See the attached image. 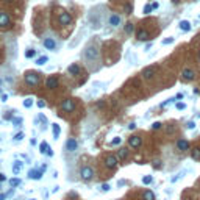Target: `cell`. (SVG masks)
I'll use <instances>...</instances> for the list:
<instances>
[{
	"label": "cell",
	"instance_id": "obj_1",
	"mask_svg": "<svg viewBox=\"0 0 200 200\" xmlns=\"http://www.w3.org/2000/svg\"><path fill=\"white\" fill-rule=\"evenodd\" d=\"M83 59H85L86 66L91 69V71H97L99 66H100V63H99V59H100V50H99V47L94 45V44L86 45L85 50H83Z\"/></svg>",
	"mask_w": 200,
	"mask_h": 200
},
{
	"label": "cell",
	"instance_id": "obj_2",
	"mask_svg": "<svg viewBox=\"0 0 200 200\" xmlns=\"http://www.w3.org/2000/svg\"><path fill=\"white\" fill-rule=\"evenodd\" d=\"M80 177H81V180L83 181H91L92 178L95 177V172L91 166H83L80 170Z\"/></svg>",
	"mask_w": 200,
	"mask_h": 200
},
{
	"label": "cell",
	"instance_id": "obj_3",
	"mask_svg": "<svg viewBox=\"0 0 200 200\" xmlns=\"http://www.w3.org/2000/svg\"><path fill=\"white\" fill-rule=\"evenodd\" d=\"M24 78H25V83L27 85H30V86H36L39 83V74L38 72H33V71H28L25 75H24Z\"/></svg>",
	"mask_w": 200,
	"mask_h": 200
},
{
	"label": "cell",
	"instance_id": "obj_4",
	"mask_svg": "<svg viewBox=\"0 0 200 200\" xmlns=\"http://www.w3.org/2000/svg\"><path fill=\"white\" fill-rule=\"evenodd\" d=\"M103 163H105V167H106V169H114V167L117 166V163H119V160H117V156H116V155L109 153V155L105 156Z\"/></svg>",
	"mask_w": 200,
	"mask_h": 200
},
{
	"label": "cell",
	"instance_id": "obj_5",
	"mask_svg": "<svg viewBox=\"0 0 200 200\" xmlns=\"http://www.w3.org/2000/svg\"><path fill=\"white\" fill-rule=\"evenodd\" d=\"M181 78L184 81H192L196 78V71H194V69H191V67H184L181 71Z\"/></svg>",
	"mask_w": 200,
	"mask_h": 200
},
{
	"label": "cell",
	"instance_id": "obj_6",
	"mask_svg": "<svg viewBox=\"0 0 200 200\" xmlns=\"http://www.w3.org/2000/svg\"><path fill=\"white\" fill-rule=\"evenodd\" d=\"M10 27H11V19L8 13L0 11V28H10Z\"/></svg>",
	"mask_w": 200,
	"mask_h": 200
},
{
	"label": "cell",
	"instance_id": "obj_7",
	"mask_svg": "<svg viewBox=\"0 0 200 200\" xmlns=\"http://www.w3.org/2000/svg\"><path fill=\"white\" fill-rule=\"evenodd\" d=\"M78 149V142L75 138H69V139L66 141V150L69 152V153H75Z\"/></svg>",
	"mask_w": 200,
	"mask_h": 200
},
{
	"label": "cell",
	"instance_id": "obj_8",
	"mask_svg": "<svg viewBox=\"0 0 200 200\" xmlns=\"http://www.w3.org/2000/svg\"><path fill=\"white\" fill-rule=\"evenodd\" d=\"M128 144H130V147H133V149H139L142 146V138L138 136V135H133V136L128 138Z\"/></svg>",
	"mask_w": 200,
	"mask_h": 200
},
{
	"label": "cell",
	"instance_id": "obj_9",
	"mask_svg": "<svg viewBox=\"0 0 200 200\" xmlns=\"http://www.w3.org/2000/svg\"><path fill=\"white\" fill-rule=\"evenodd\" d=\"M155 74H156V66H149L142 71V77L144 80H152L155 77Z\"/></svg>",
	"mask_w": 200,
	"mask_h": 200
},
{
	"label": "cell",
	"instance_id": "obj_10",
	"mask_svg": "<svg viewBox=\"0 0 200 200\" xmlns=\"http://www.w3.org/2000/svg\"><path fill=\"white\" fill-rule=\"evenodd\" d=\"M61 108H63V111H66V113H72L75 109V102L72 99H66V100H63V103H61Z\"/></svg>",
	"mask_w": 200,
	"mask_h": 200
},
{
	"label": "cell",
	"instance_id": "obj_11",
	"mask_svg": "<svg viewBox=\"0 0 200 200\" xmlns=\"http://www.w3.org/2000/svg\"><path fill=\"white\" fill-rule=\"evenodd\" d=\"M71 22H72V16L69 14L67 11H61L59 13V24L66 27V25H69Z\"/></svg>",
	"mask_w": 200,
	"mask_h": 200
},
{
	"label": "cell",
	"instance_id": "obj_12",
	"mask_svg": "<svg viewBox=\"0 0 200 200\" xmlns=\"http://www.w3.org/2000/svg\"><path fill=\"white\" fill-rule=\"evenodd\" d=\"M108 25H111L113 28H116V27H119L120 25V16L119 14H109V17H108Z\"/></svg>",
	"mask_w": 200,
	"mask_h": 200
},
{
	"label": "cell",
	"instance_id": "obj_13",
	"mask_svg": "<svg viewBox=\"0 0 200 200\" xmlns=\"http://www.w3.org/2000/svg\"><path fill=\"white\" fill-rule=\"evenodd\" d=\"M175 146H177V149L180 150V152H186V150H189L191 144H189V141H188V139H178Z\"/></svg>",
	"mask_w": 200,
	"mask_h": 200
},
{
	"label": "cell",
	"instance_id": "obj_14",
	"mask_svg": "<svg viewBox=\"0 0 200 200\" xmlns=\"http://www.w3.org/2000/svg\"><path fill=\"white\" fill-rule=\"evenodd\" d=\"M42 44H44V47L47 50H55L57 49V41H55L53 38H45L42 41Z\"/></svg>",
	"mask_w": 200,
	"mask_h": 200
},
{
	"label": "cell",
	"instance_id": "obj_15",
	"mask_svg": "<svg viewBox=\"0 0 200 200\" xmlns=\"http://www.w3.org/2000/svg\"><path fill=\"white\" fill-rule=\"evenodd\" d=\"M117 160H120V161H125L130 158V150L128 149H120V150H117Z\"/></svg>",
	"mask_w": 200,
	"mask_h": 200
},
{
	"label": "cell",
	"instance_id": "obj_16",
	"mask_svg": "<svg viewBox=\"0 0 200 200\" xmlns=\"http://www.w3.org/2000/svg\"><path fill=\"white\" fill-rule=\"evenodd\" d=\"M42 174L44 172L42 170H36V169H31L30 172H28V178H31V180H41L42 178Z\"/></svg>",
	"mask_w": 200,
	"mask_h": 200
},
{
	"label": "cell",
	"instance_id": "obj_17",
	"mask_svg": "<svg viewBox=\"0 0 200 200\" xmlns=\"http://www.w3.org/2000/svg\"><path fill=\"white\" fill-rule=\"evenodd\" d=\"M136 38L139 39V41H147V39H150V34H149L147 30L141 28V30H138V31H136Z\"/></svg>",
	"mask_w": 200,
	"mask_h": 200
},
{
	"label": "cell",
	"instance_id": "obj_18",
	"mask_svg": "<svg viewBox=\"0 0 200 200\" xmlns=\"http://www.w3.org/2000/svg\"><path fill=\"white\" fill-rule=\"evenodd\" d=\"M45 86L49 88V89H55V88H58V77H49L45 81Z\"/></svg>",
	"mask_w": 200,
	"mask_h": 200
},
{
	"label": "cell",
	"instance_id": "obj_19",
	"mask_svg": "<svg viewBox=\"0 0 200 200\" xmlns=\"http://www.w3.org/2000/svg\"><path fill=\"white\" fill-rule=\"evenodd\" d=\"M80 71H81V69H80V66L77 63H74V64H71V66L67 67V72L71 74V75H78Z\"/></svg>",
	"mask_w": 200,
	"mask_h": 200
},
{
	"label": "cell",
	"instance_id": "obj_20",
	"mask_svg": "<svg viewBox=\"0 0 200 200\" xmlns=\"http://www.w3.org/2000/svg\"><path fill=\"white\" fill-rule=\"evenodd\" d=\"M178 27H180L181 31H191V28H192V25H191L189 20H181V22L178 24Z\"/></svg>",
	"mask_w": 200,
	"mask_h": 200
},
{
	"label": "cell",
	"instance_id": "obj_21",
	"mask_svg": "<svg viewBox=\"0 0 200 200\" xmlns=\"http://www.w3.org/2000/svg\"><path fill=\"white\" fill-rule=\"evenodd\" d=\"M52 133H53V138L55 139H58L59 135H61V127L58 123H52Z\"/></svg>",
	"mask_w": 200,
	"mask_h": 200
},
{
	"label": "cell",
	"instance_id": "obj_22",
	"mask_svg": "<svg viewBox=\"0 0 200 200\" xmlns=\"http://www.w3.org/2000/svg\"><path fill=\"white\" fill-rule=\"evenodd\" d=\"M191 158L196 161H200V147H194L191 149Z\"/></svg>",
	"mask_w": 200,
	"mask_h": 200
},
{
	"label": "cell",
	"instance_id": "obj_23",
	"mask_svg": "<svg viewBox=\"0 0 200 200\" xmlns=\"http://www.w3.org/2000/svg\"><path fill=\"white\" fill-rule=\"evenodd\" d=\"M22 166H24V163H20V161H14V164H13V174L17 175L20 170H22Z\"/></svg>",
	"mask_w": 200,
	"mask_h": 200
},
{
	"label": "cell",
	"instance_id": "obj_24",
	"mask_svg": "<svg viewBox=\"0 0 200 200\" xmlns=\"http://www.w3.org/2000/svg\"><path fill=\"white\" fill-rule=\"evenodd\" d=\"M184 174H186V170H181V172H178L177 175H174V177L170 178V183H177L178 180H181V178L184 177Z\"/></svg>",
	"mask_w": 200,
	"mask_h": 200
},
{
	"label": "cell",
	"instance_id": "obj_25",
	"mask_svg": "<svg viewBox=\"0 0 200 200\" xmlns=\"http://www.w3.org/2000/svg\"><path fill=\"white\" fill-rule=\"evenodd\" d=\"M142 199H144V200H155V194H153L152 191H144Z\"/></svg>",
	"mask_w": 200,
	"mask_h": 200
},
{
	"label": "cell",
	"instance_id": "obj_26",
	"mask_svg": "<svg viewBox=\"0 0 200 200\" xmlns=\"http://www.w3.org/2000/svg\"><path fill=\"white\" fill-rule=\"evenodd\" d=\"M133 31H135V25H133L132 22H127V24H125V33H127V34H132Z\"/></svg>",
	"mask_w": 200,
	"mask_h": 200
},
{
	"label": "cell",
	"instance_id": "obj_27",
	"mask_svg": "<svg viewBox=\"0 0 200 200\" xmlns=\"http://www.w3.org/2000/svg\"><path fill=\"white\" fill-rule=\"evenodd\" d=\"M174 42H175V38H174V36H169V38H166V39L161 41L163 45H170V44H174Z\"/></svg>",
	"mask_w": 200,
	"mask_h": 200
},
{
	"label": "cell",
	"instance_id": "obj_28",
	"mask_svg": "<svg viewBox=\"0 0 200 200\" xmlns=\"http://www.w3.org/2000/svg\"><path fill=\"white\" fill-rule=\"evenodd\" d=\"M50 147H49V144H47L45 141L44 142H41V146H39V152L41 153H47V150H49Z\"/></svg>",
	"mask_w": 200,
	"mask_h": 200
},
{
	"label": "cell",
	"instance_id": "obj_29",
	"mask_svg": "<svg viewBox=\"0 0 200 200\" xmlns=\"http://www.w3.org/2000/svg\"><path fill=\"white\" fill-rule=\"evenodd\" d=\"M33 57H36V50L34 49H28V50H25V58H33Z\"/></svg>",
	"mask_w": 200,
	"mask_h": 200
},
{
	"label": "cell",
	"instance_id": "obj_30",
	"mask_svg": "<svg viewBox=\"0 0 200 200\" xmlns=\"http://www.w3.org/2000/svg\"><path fill=\"white\" fill-rule=\"evenodd\" d=\"M47 61H49V58H47V57H39V58L36 59V64H38V66H44Z\"/></svg>",
	"mask_w": 200,
	"mask_h": 200
},
{
	"label": "cell",
	"instance_id": "obj_31",
	"mask_svg": "<svg viewBox=\"0 0 200 200\" xmlns=\"http://www.w3.org/2000/svg\"><path fill=\"white\" fill-rule=\"evenodd\" d=\"M20 183H22V181H20V178H11V180H10L11 188H16V186H19Z\"/></svg>",
	"mask_w": 200,
	"mask_h": 200
},
{
	"label": "cell",
	"instance_id": "obj_32",
	"mask_svg": "<svg viewBox=\"0 0 200 200\" xmlns=\"http://www.w3.org/2000/svg\"><path fill=\"white\" fill-rule=\"evenodd\" d=\"M120 142H122V138L120 136H116L113 141H109V146H119Z\"/></svg>",
	"mask_w": 200,
	"mask_h": 200
},
{
	"label": "cell",
	"instance_id": "obj_33",
	"mask_svg": "<svg viewBox=\"0 0 200 200\" xmlns=\"http://www.w3.org/2000/svg\"><path fill=\"white\" fill-rule=\"evenodd\" d=\"M24 106H25V108H31V106H33V99H31V97H27V99L24 100Z\"/></svg>",
	"mask_w": 200,
	"mask_h": 200
},
{
	"label": "cell",
	"instance_id": "obj_34",
	"mask_svg": "<svg viewBox=\"0 0 200 200\" xmlns=\"http://www.w3.org/2000/svg\"><path fill=\"white\" fill-rule=\"evenodd\" d=\"M152 181H153V177H152V175H146V177H142V183H144V184H150Z\"/></svg>",
	"mask_w": 200,
	"mask_h": 200
},
{
	"label": "cell",
	"instance_id": "obj_35",
	"mask_svg": "<svg viewBox=\"0 0 200 200\" xmlns=\"http://www.w3.org/2000/svg\"><path fill=\"white\" fill-rule=\"evenodd\" d=\"M123 10H125L127 14H132L133 13V5L132 3H125V6H123Z\"/></svg>",
	"mask_w": 200,
	"mask_h": 200
},
{
	"label": "cell",
	"instance_id": "obj_36",
	"mask_svg": "<svg viewBox=\"0 0 200 200\" xmlns=\"http://www.w3.org/2000/svg\"><path fill=\"white\" fill-rule=\"evenodd\" d=\"M13 123H14V127H20V123H22V117H13Z\"/></svg>",
	"mask_w": 200,
	"mask_h": 200
},
{
	"label": "cell",
	"instance_id": "obj_37",
	"mask_svg": "<svg viewBox=\"0 0 200 200\" xmlns=\"http://www.w3.org/2000/svg\"><path fill=\"white\" fill-rule=\"evenodd\" d=\"M152 10H153V8H152V5H150V3H147L146 6H144L142 13H144V14H150V13H152Z\"/></svg>",
	"mask_w": 200,
	"mask_h": 200
},
{
	"label": "cell",
	"instance_id": "obj_38",
	"mask_svg": "<svg viewBox=\"0 0 200 200\" xmlns=\"http://www.w3.org/2000/svg\"><path fill=\"white\" fill-rule=\"evenodd\" d=\"M24 133L22 132H20V133H17V135H14V138H13V139H14V142H19V141H22L24 139Z\"/></svg>",
	"mask_w": 200,
	"mask_h": 200
},
{
	"label": "cell",
	"instance_id": "obj_39",
	"mask_svg": "<svg viewBox=\"0 0 200 200\" xmlns=\"http://www.w3.org/2000/svg\"><path fill=\"white\" fill-rule=\"evenodd\" d=\"M109 189H111V186H109L108 183H103V184L100 186V191H102V192H108Z\"/></svg>",
	"mask_w": 200,
	"mask_h": 200
},
{
	"label": "cell",
	"instance_id": "obj_40",
	"mask_svg": "<svg viewBox=\"0 0 200 200\" xmlns=\"http://www.w3.org/2000/svg\"><path fill=\"white\" fill-rule=\"evenodd\" d=\"M174 132H175V125H167V127H166V133H167V135H172Z\"/></svg>",
	"mask_w": 200,
	"mask_h": 200
},
{
	"label": "cell",
	"instance_id": "obj_41",
	"mask_svg": "<svg viewBox=\"0 0 200 200\" xmlns=\"http://www.w3.org/2000/svg\"><path fill=\"white\" fill-rule=\"evenodd\" d=\"M186 128H188V130H194L196 128V122L194 120H189L188 123H186Z\"/></svg>",
	"mask_w": 200,
	"mask_h": 200
},
{
	"label": "cell",
	"instance_id": "obj_42",
	"mask_svg": "<svg viewBox=\"0 0 200 200\" xmlns=\"http://www.w3.org/2000/svg\"><path fill=\"white\" fill-rule=\"evenodd\" d=\"M161 127H163L161 122H153V123H152V128H153V130H160Z\"/></svg>",
	"mask_w": 200,
	"mask_h": 200
},
{
	"label": "cell",
	"instance_id": "obj_43",
	"mask_svg": "<svg viewBox=\"0 0 200 200\" xmlns=\"http://www.w3.org/2000/svg\"><path fill=\"white\" fill-rule=\"evenodd\" d=\"M175 108L181 111V109H184V108H186V105H184V103H181V102H178V103H175Z\"/></svg>",
	"mask_w": 200,
	"mask_h": 200
},
{
	"label": "cell",
	"instance_id": "obj_44",
	"mask_svg": "<svg viewBox=\"0 0 200 200\" xmlns=\"http://www.w3.org/2000/svg\"><path fill=\"white\" fill-rule=\"evenodd\" d=\"M152 47H153V42H152V41H150L149 44H146V47H144V50H146V52H149V50L152 49Z\"/></svg>",
	"mask_w": 200,
	"mask_h": 200
},
{
	"label": "cell",
	"instance_id": "obj_45",
	"mask_svg": "<svg viewBox=\"0 0 200 200\" xmlns=\"http://www.w3.org/2000/svg\"><path fill=\"white\" fill-rule=\"evenodd\" d=\"M39 120L44 123V125H47V119H45V116L44 114H39Z\"/></svg>",
	"mask_w": 200,
	"mask_h": 200
},
{
	"label": "cell",
	"instance_id": "obj_46",
	"mask_svg": "<svg viewBox=\"0 0 200 200\" xmlns=\"http://www.w3.org/2000/svg\"><path fill=\"white\" fill-rule=\"evenodd\" d=\"M174 100H175V99H169V100H166V102H164V103H161V106H163V108H164V106H167V105H169V103H172V102H174Z\"/></svg>",
	"mask_w": 200,
	"mask_h": 200
},
{
	"label": "cell",
	"instance_id": "obj_47",
	"mask_svg": "<svg viewBox=\"0 0 200 200\" xmlns=\"http://www.w3.org/2000/svg\"><path fill=\"white\" fill-rule=\"evenodd\" d=\"M45 106V102L44 100H38V108H44Z\"/></svg>",
	"mask_w": 200,
	"mask_h": 200
},
{
	"label": "cell",
	"instance_id": "obj_48",
	"mask_svg": "<svg viewBox=\"0 0 200 200\" xmlns=\"http://www.w3.org/2000/svg\"><path fill=\"white\" fill-rule=\"evenodd\" d=\"M135 128H136V123L135 122H130L128 123V130H135Z\"/></svg>",
	"mask_w": 200,
	"mask_h": 200
},
{
	"label": "cell",
	"instance_id": "obj_49",
	"mask_svg": "<svg viewBox=\"0 0 200 200\" xmlns=\"http://www.w3.org/2000/svg\"><path fill=\"white\" fill-rule=\"evenodd\" d=\"M0 100H2V102H6V100H8V94H3L2 97H0Z\"/></svg>",
	"mask_w": 200,
	"mask_h": 200
},
{
	"label": "cell",
	"instance_id": "obj_50",
	"mask_svg": "<svg viewBox=\"0 0 200 200\" xmlns=\"http://www.w3.org/2000/svg\"><path fill=\"white\" fill-rule=\"evenodd\" d=\"M3 119H13V116H11L10 113H5V114H3Z\"/></svg>",
	"mask_w": 200,
	"mask_h": 200
},
{
	"label": "cell",
	"instance_id": "obj_51",
	"mask_svg": "<svg viewBox=\"0 0 200 200\" xmlns=\"http://www.w3.org/2000/svg\"><path fill=\"white\" fill-rule=\"evenodd\" d=\"M47 156H53V150L52 149H49V150H47V153H45Z\"/></svg>",
	"mask_w": 200,
	"mask_h": 200
},
{
	"label": "cell",
	"instance_id": "obj_52",
	"mask_svg": "<svg viewBox=\"0 0 200 200\" xmlns=\"http://www.w3.org/2000/svg\"><path fill=\"white\" fill-rule=\"evenodd\" d=\"M5 180H6V177L2 174V172H0V183H2V181H5Z\"/></svg>",
	"mask_w": 200,
	"mask_h": 200
},
{
	"label": "cell",
	"instance_id": "obj_53",
	"mask_svg": "<svg viewBox=\"0 0 200 200\" xmlns=\"http://www.w3.org/2000/svg\"><path fill=\"white\" fill-rule=\"evenodd\" d=\"M177 100H180V99H183V94H177V97H175Z\"/></svg>",
	"mask_w": 200,
	"mask_h": 200
},
{
	"label": "cell",
	"instance_id": "obj_54",
	"mask_svg": "<svg viewBox=\"0 0 200 200\" xmlns=\"http://www.w3.org/2000/svg\"><path fill=\"white\" fill-rule=\"evenodd\" d=\"M152 8L156 10V8H158V3H156V2H155V3H152Z\"/></svg>",
	"mask_w": 200,
	"mask_h": 200
},
{
	"label": "cell",
	"instance_id": "obj_55",
	"mask_svg": "<svg viewBox=\"0 0 200 200\" xmlns=\"http://www.w3.org/2000/svg\"><path fill=\"white\" fill-rule=\"evenodd\" d=\"M5 199H6V196H5V194H0V200H5Z\"/></svg>",
	"mask_w": 200,
	"mask_h": 200
},
{
	"label": "cell",
	"instance_id": "obj_56",
	"mask_svg": "<svg viewBox=\"0 0 200 200\" xmlns=\"http://www.w3.org/2000/svg\"><path fill=\"white\" fill-rule=\"evenodd\" d=\"M172 3H180V0H172Z\"/></svg>",
	"mask_w": 200,
	"mask_h": 200
},
{
	"label": "cell",
	"instance_id": "obj_57",
	"mask_svg": "<svg viewBox=\"0 0 200 200\" xmlns=\"http://www.w3.org/2000/svg\"><path fill=\"white\" fill-rule=\"evenodd\" d=\"M2 85H3V80L0 78V89H2Z\"/></svg>",
	"mask_w": 200,
	"mask_h": 200
},
{
	"label": "cell",
	"instance_id": "obj_58",
	"mask_svg": "<svg viewBox=\"0 0 200 200\" xmlns=\"http://www.w3.org/2000/svg\"><path fill=\"white\" fill-rule=\"evenodd\" d=\"M5 2H8V3H11V2H13V0H5Z\"/></svg>",
	"mask_w": 200,
	"mask_h": 200
},
{
	"label": "cell",
	"instance_id": "obj_59",
	"mask_svg": "<svg viewBox=\"0 0 200 200\" xmlns=\"http://www.w3.org/2000/svg\"><path fill=\"white\" fill-rule=\"evenodd\" d=\"M199 59H200V53H199Z\"/></svg>",
	"mask_w": 200,
	"mask_h": 200
},
{
	"label": "cell",
	"instance_id": "obj_60",
	"mask_svg": "<svg viewBox=\"0 0 200 200\" xmlns=\"http://www.w3.org/2000/svg\"><path fill=\"white\" fill-rule=\"evenodd\" d=\"M31 200H36V199H31Z\"/></svg>",
	"mask_w": 200,
	"mask_h": 200
},
{
	"label": "cell",
	"instance_id": "obj_61",
	"mask_svg": "<svg viewBox=\"0 0 200 200\" xmlns=\"http://www.w3.org/2000/svg\"><path fill=\"white\" fill-rule=\"evenodd\" d=\"M199 19H200V16H199Z\"/></svg>",
	"mask_w": 200,
	"mask_h": 200
}]
</instances>
